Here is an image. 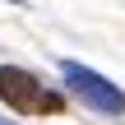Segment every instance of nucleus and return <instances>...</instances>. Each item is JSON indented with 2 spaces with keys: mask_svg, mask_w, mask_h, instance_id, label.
<instances>
[{
  "mask_svg": "<svg viewBox=\"0 0 125 125\" xmlns=\"http://www.w3.org/2000/svg\"><path fill=\"white\" fill-rule=\"evenodd\" d=\"M0 102L19 116H60L65 111V93H56L23 65H0Z\"/></svg>",
  "mask_w": 125,
  "mask_h": 125,
  "instance_id": "1",
  "label": "nucleus"
},
{
  "mask_svg": "<svg viewBox=\"0 0 125 125\" xmlns=\"http://www.w3.org/2000/svg\"><path fill=\"white\" fill-rule=\"evenodd\" d=\"M60 79H65V88H70L79 102H88L93 111H102V116H125V93L107 74H97V70H88V65H79V60H60Z\"/></svg>",
  "mask_w": 125,
  "mask_h": 125,
  "instance_id": "2",
  "label": "nucleus"
},
{
  "mask_svg": "<svg viewBox=\"0 0 125 125\" xmlns=\"http://www.w3.org/2000/svg\"><path fill=\"white\" fill-rule=\"evenodd\" d=\"M9 5H19V0H9Z\"/></svg>",
  "mask_w": 125,
  "mask_h": 125,
  "instance_id": "3",
  "label": "nucleus"
},
{
  "mask_svg": "<svg viewBox=\"0 0 125 125\" xmlns=\"http://www.w3.org/2000/svg\"><path fill=\"white\" fill-rule=\"evenodd\" d=\"M0 125H9V121H0Z\"/></svg>",
  "mask_w": 125,
  "mask_h": 125,
  "instance_id": "4",
  "label": "nucleus"
}]
</instances>
